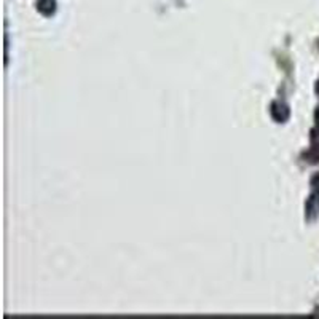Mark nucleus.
Wrapping results in <instances>:
<instances>
[{
	"label": "nucleus",
	"instance_id": "4",
	"mask_svg": "<svg viewBox=\"0 0 319 319\" xmlns=\"http://www.w3.org/2000/svg\"><path fill=\"white\" fill-rule=\"evenodd\" d=\"M304 158L307 163H310V165H316V163H319V142L315 144L312 149H308L304 153Z\"/></svg>",
	"mask_w": 319,
	"mask_h": 319
},
{
	"label": "nucleus",
	"instance_id": "1",
	"mask_svg": "<svg viewBox=\"0 0 319 319\" xmlns=\"http://www.w3.org/2000/svg\"><path fill=\"white\" fill-rule=\"evenodd\" d=\"M270 115L276 121V123H286L291 118V109L286 102L275 101L270 105Z\"/></svg>",
	"mask_w": 319,
	"mask_h": 319
},
{
	"label": "nucleus",
	"instance_id": "7",
	"mask_svg": "<svg viewBox=\"0 0 319 319\" xmlns=\"http://www.w3.org/2000/svg\"><path fill=\"white\" fill-rule=\"evenodd\" d=\"M316 93L319 94V80H318V83H316Z\"/></svg>",
	"mask_w": 319,
	"mask_h": 319
},
{
	"label": "nucleus",
	"instance_id": "5",
	"mask_svg": "<svg viewBox=\"0 0 319 319\" xmlns=\"http://www.w3.org/2000/svg\"><path fill=\"white\" fill-rule=\"evenodd\" d=\"M312 187L315 189V192L319 193V173L313 176V179H312Z\"/></svg>",
	"mask_w": 319,
	"mask_h": 319
},
{
	"label": "nucleus",
	"instance_id": "3",
	"mask_svg": "<svg viewBox=\"0 0 319 319\" xmlns=\"http://www.w3.org/2000/svg\"><path fill=\"white\" fill-rule=\"evenodd\" d=\"M37 10L40 14H43V16H53L54 11H56V2L54 0H38V3H37Z\"/></svg>",
	"mask_w": 319,
	"mask_h": 319
},
{
	"label": "nucleus",
	"instance_id": "2",
	"mask_svg": "<svg viewBox=\"0 0 319 319\" xmlns=\"http://www.w3.org/2000/svg\"><path fill=\"white\" fill-rule=\"evenodd\" d=\"M319 217V193L310 195V198L305 203V219L308 222H315Z\"/></svg>",
	"mask_w": 319,
	"mask_h": 319
},
{
	"label": "nucleus",
	"instance_id": "6",
	"mask_svg": "<svg viewBox=\"0 0 319 319\" xmlns=\"http://www.w3.org/2000/svg\"><path fill=\"white\" fill-rule=\"evenodd\" d=\"M315 118H316V123L319 125V107H318V110H316V113H315Z\"/></svg>",
	"mask_w": 319,
	"mask_h": 319
}]
</instances>
